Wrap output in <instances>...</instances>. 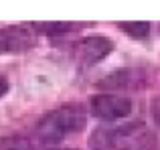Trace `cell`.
I'll use <instances>...</instances> for the list:
<instances>
[{
  "mask_svg": "<svg viewBox=\"0 0 160 150\" xmlns=\"http://www.w3.org/2000/svg\"><path fill=\"white\" fill-rule=\"evenodd\" d=\"M93 150H154V136L144 124H126L118 128H99L89 140Z\"/></svg>",
  "mask_w": 160,
  "mask_h": 150,
  "instance_id": "obj_1",
  "label": "cell"
},
{
  "mask_svg": "<svg viewBox=\"0 0 160 150\" xmlns=\"http://www.w3.org/2000/svg\"><path fill=\"white\" fill-rule=\"evenodd\" d=\"M37 28L45 31L47 35H63L71 28L69 22H45V24H37Z\"/></svg>",
  "mask_w": 160,
  "mask_h": 150,
  "instance_id": "obj_8",
  "label": "cell"
},
{
  "mask_svg": "<svg viewBox=\"0 0 160 150\" xmlns=\"http://www.w3.org/2000/svg\"><path fill=\"white\" fill-rule=\"evenodd\" d=\"M37 43L35 35L27 27H4L0 28V55L27 53Z\"/></svg>",
  "mask_w": 160,
  "mask_h": 150,
  "instance_id": "obj_4",
  "label": "cell"
},
{
  "mask_svg": "<svg viewBox=\"0 0 160 150\" xmlns=\"http://www.w3.org/2000/svg\"><path fill=\"white\" fill-rule=\"evenodd\" d=\"M152 118H154V122H156V126L160 128V98H156L152 102Z\"/></svg>",
  "mask_w": 160,
  "mask_h": 150,
  "instance_id": "obj_9",
  "label": "cell"
},
{
  "mask_svg": "<svg viewBox=\"0 0 160 150\" xmlns=\"http://www.w3.org/2000/svg\"><path fill=\"white\" fill-rule=\"evenodd\" d=\"M113 45L106 37H87L75 45V59L79 67H91L112 53Z\"/></svg>",
  "mask_w": 160,
  "mask_h": 150,
  "instance_id": "obj_3",
  "label": "cell"
},
{
  "mask_svg": "<svg viewBox=\"0 0 160 150\" xmlns=\"http://www.w3.org/2000/svg\"><path fill=\"white\" fill-rule=\"evenodd\" d=\"M0 150H31V142L22 136H6L0 138Z\"/></svg>",
  "mask_w": 160,
  "mask_h": 150,
  "instance_id": "obj_7",
  "label": "cell"
},
{
  "mask_svg": "<svg viewBox=\"0 0 160 150\" xmlns=\"http://www.w3.org/2000/svg\"><path fill=\"white\" fill-rule=\"evenodd\" d=\"M91 112L102 120H120L132 112V102L120 95H95L91 98Z\"/></svg>",
  "mask_w": 160,
  "mask_h": 150,
  "instance_id": "obj_5",
  "label": "cell"
},
{
  "mask_svg": "<svg viewBox=\"0 0 160 150\" xmlns=\"http://www.w3.org/2000/svg\"><path fill=\"white\" fill-rule=\"evenodd\" d=\"M6 91H8V81L2 77V75H0V98H2V95L6 93Z\"/></svg>",
  "mask_w": 160,
  "mask_h": 150,
  "instance_id": "obj_10",
  "label": "cell"
},
{
  "mask_svg": "<svg viewBox=\"0 0 160 150\" xmlns=\"http://www.w3.org/2000/svg\"><path fill=\"white\" fill-rule=\"evenodd\" d=\"M85 128V112L79 106H63L47 114L37 126V134L45 144H59L71 134Z\"/></svg>",
  "mask_w": 160,
  "mask_h": 150,
  "instance_id": "obj_2",
  "label": "cell"
},
{
  "mask_svg": "<svg viewBox=\"0 0 160 150\" xmlns=\"http://www.w3.org/2000/svg\"><path fill=\"white\" fill-rule=\"evenodd\" d=\"M120 28L126 31L130 37H134V39H146L150 32L148 22H120Z\"/></svg>",
  "mask_w": 160,
  "mask_h": 150,
  "instance_id": "obj_6",
  "label": "cell"
}]
</instances>
